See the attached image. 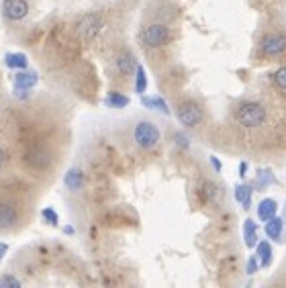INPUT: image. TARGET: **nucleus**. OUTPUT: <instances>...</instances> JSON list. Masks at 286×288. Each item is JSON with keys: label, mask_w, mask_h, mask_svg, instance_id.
<instances>
[{"label": "nucleus", "mask_w": 286, "mask_h": 288, "mask_svg": "<svg viewBox=\"0 0 286 288\" xmlns=\"http://www.w3.org/2000/svg\"><path fill=\"white\" fill-rule=\"evenodd\" d=\"M264 119H266V111H264V107L258 105V102H246V105H241L239 111H237V121H239V125H241V127H248V129L260 127V125L264 123Z\"/></svg>", "instance_id": "1"}, {"label": "nucleus", "mask_w": 286, "mask_h": 288, "mask_svg": "<svg viewBox=\"0 0 286 288\" xmlns=\"http://www.w3.org/2000/svg\"><path fill=\"white\" fill-rule=\"evenodd\" d=\"M133 139L141 149H153L159 143V129L149 121H141L133 131Z\"/></svg>", "instance_id": "2"}, {"label": "nucleus", "mask_w": 286, "mask_h": 288, "mask_svg": "<svg viewBox=\"0 0 286 288\" xmlns=\"http://www.w3.org/2000/svg\"><path fill=\"white\" fill-rule=\"evenodd\" d=\"M100 27H103V18H100L98 14H94V12H88V14H84V16L80 18V23H78V27H76V33H78V37H80L84 43H90V41L98 35Z\"/></svg>", "instance_id": "3"}, {"label": "nucleus", "mask_w": 286, "mask_h": 288, "mask_svg": "<svg viewBox=\"0 0 286 288\" xmlns=\"http://www.w3.org/2000/svg\"><path fill=\"white\" fill-rule=\"evenodd\" d=\"M176 117H178L180 125H184V127H196L200 123V119H202V111H200V107L196 102H184V105L178 107Z\"/></svg>", "instance_id": "4"}, {"label": "nucleus", "mask_w": 286, "mask_h": 288, "mask_svg": "<svg viewBox=\"0 0 286 288\" xmlns=\"http://www.w3.org/2000/svg\"><path fill=\"white\" fill-rule=\"evenodd\" d=\"M143 43L147 47H161L168 43L170 39V31L166 25H149L145 31H143Z\"/></svg>", "instance_id": "5"}, {"label": "nucleus", "mask_w": 286, "mask_h": 288, "mask_svg": "<svg viewBox=\"0 0 286 288\" xmlns=\"http://www.w3.org/2000/svg\"><path fill=\"white\" fill-rule=\"evenodd\" d=\"M2 14L8 20H21L29 14V4H27V0H4Z\"/></svg>", "instance_id": "6"}, {"label": "nucleus", "mask_w": 286, "mask_h": 288, "mask_svg": "<svg viewBox=\"0 0 286 288\" xmlns=\"http://www.w3.org/2000/svg\"><path fill=\"white\" fill-rule=\"evenodd\" d=\"M286 49V37L274 33V35H268L264 41H262V51L266 55H278Z\"/></svg>", "instance_id": "7"}, {"label": "nucleus", "mask_w": 286, "mask_h": 288, "mask_svg": "<svg viewBox=\"0 0 286 288\" xmlns=\"http://www.w3.org/2000/svg\"><path fill=\"white\" fill-rule=\"evenodd\" d=\"M117 70L123 74V76H131L135 70H137V59L131 51H123L119 53L117 57Z\"/></svg>", "instance_id": "8"}, {"label": "nucleus", "mask_w": 286, "mask_h": 288, "mask_svg": "<svg viewBox=\"0 0 286 288\" xmlns=\"http://www.w3.org/2000/svg\"><path fill=\"white\" fill-rule=\"evenodd\" d=\"M37 82H39V76L35 72L16 70V76H14V88L16 90H31Z\"/></svg>", "instance_id": "9"}, {"label": "nucleus", "mask_w": 286, "mask_h": 288, "mask_svg": "<svg viewBox=\"0 0 286 288\" xmlns=\"http://www.w3.org/2000/svg\"><path fill=\"white\" fill-rule=\"evenodd\" d=\"M282 229H284V219L280 217H272L266 221V235L272 241H282Z\"/></svg>", "instance_id": "10"}, {"label": "nucleus", "mask_w": 286, "mask_h": 288, "mask_svg": "<svg viewBox=\"0 0 286 288\" xmlns=\"http://www.w3.org/2000/svg\"><path fill=\"white\" fill-rule=\"evenodd\" d=\"M64 184H66L68 190L78 192V190L82 188V184H84V174H82V170H78V168L68 170V174L64 176Z\"/></svg>", "instance_id": "11"}, {"label": "nucleus", "mask_w": 286, "mask_h": 288, "mask_svg": "<svg viewBox=\"0 0 286 288\" xmlns=\"http://www.w3.org/2000/svg\"><path fill=\"white\" fill-rule=\"evenodd\" d=\"M16 221H18V215H16L14 207L0 202V229H10Z\"/></svg>", "instance_id": "12"}, {"label": "nucleus", "mask_w": 286, "mask_h": 288, "mask_svg": "<svg viewBox=\"0 0 286 288\" xmlns=\"http://www.w3.org/2000/svg\"><path fill=\"white\" fill-rule=\"evenodd\" d=\"M49 159H51L49 153H47L45 149H39V147L27 153V161H29L33 168H45V166L49 163Z\"/></svg>", "instance_id": "13"}, {"label": "nucleus", "mask_w": 286, "mask_h": 288, "mask_svg": "<svg viewBox=\"0 0 286 288\" xmlns=\"http://www.w3.org/2000/svg\"><path fill=\"white\" fill-rule=\"evenodd\" d=\"M276 211H278L276 200H274V198H264V200L260 202V207H258V217L266 223L268 219H272V217L276 215Z\"/></svg>", "instance_id": "14"}, {"label": "nucleus", "mask_w": 286, "mask_h": 288, "mask_svg": "<svg viewBox=\"0 0 286 288\" xmlns=\"http://www.w3.org/2000/svg\"><path fill=\"white\" fill-rule=\"evenodd\" d=\"M243 241H246V245H248L250 250L258 245V225H256L252 219H248V221L243 223Z\"/></svg>", "instance_id": "15"}, {"label": "nucleus", "mask_w": 286, "mask_h": 288, "mask_svg": "<svg viewBox=\"0 0 286 288\" xmlns=\"http://www.w3.org/2000/svg\"><path fill=\"white\" fill-rule=\"evenodd\" d=\"M4 64H6L8 68H12V70H27L29 59H27L25 53L16 51V53H6V55H4Z\"/></svg>", "instance_id": "16"}, {"label": "nucleus", "mask_w": 286, "mask_h": 288, "mask_svg": "<svg viewBox=\"0 0 286 288\" xmlns=\"http://www.w3.org/2000/svg\"><path fill=\"white\" fill-rule=\"evenodd\" d=\"M141 105L151 109V111H159L161 115H170V109H168V105H166V100L161 96H143Z\"/></svg>", "instance_id": "17"}, {"label": "nucleus", "mask_w": 286, "mask_h": 288, "mask_svg": "<svg viewBox=\"0 0 286 288\" xmlns=\"http://www.w3.org/2000/svg\"><path fill=\"white\" fill-rule=\"evenodd\" d=\"M235 200H237L243 209H250V207H252V186H248V184L235 186Z\"/></svg>", "instance_id": "18"}, {"label": "nucleus", "mask_w": 286, "mask_h": 288, "mask_svg": "<svg viewBox=\"0 0 286 288\" xmlns=\"http://www.w3.org/2000/svg\"><path fill=\"white\" fill-rule=\"evenodd\" d=\"M105 105H107L109 109H125V107L129 105V98H127L125 94H121V92H111V94L105 98Z\"/></svg>", "instance_id": "19"}, {"label": "nucleus", "mask_w": 286, "mask_h": 288, "mask_svg": "<svg viewBox=\"0 0 286 288\" xmlns=\"http://www.w3.org/2000/svg\"><path fill=\"white\" fill-rule=\"evenodd\" d=\"M256 248H258V254L256 256H258L260 264L262 266H270L272 264V245L268 241H260Z\"/></svg>", "instance_id": "20"}, {"label": "nucleus", "mask_w": 286, "mask_h": 288, "mask_svg": "<svg viewBox=\"0 0 286 288\" xmlns=\"http://www.w3.org/2000/svg\"><path fill=\"white\" fill-rule=\"evenodd\" d=\"M147 90V76H145V68L141 64H137V70H135V92L143 94Z\"/></svg>", "instance_id": "21"}, {"label": "nucleus", "mask_w": 286, "mask_h": 288, "mask_svg": "<svg viewBox=\"0 0 286 288\" xmlns=\"http://www.w3.org/2000/svg\"><path fill=\"white\" fill-rule=\"evenodd\" d=\"M274 182H276V178H274V174L270 170H260L256 174V186L258 188H266V186H270Z\"/></svg>", "instance_id": "22"}, {"label": "nucleus", "mask_w": 286, "mask_h": 288, "mask_svg": "<svg viewBox=\"0 0 286 288\" xmlns=\"http://www.w3.org/2000/svg\"><path fill=\"white\" fill-rule=\"evenodd\" d=\"M41 217H43L51 227H57V223H59V217H57V213H55L53 209H43V211H41Z\"/></svg>", "instance_id": "23"}, {"label": "nucleus", "mask_w": 286, "mask_h": 288, "mask_svg": "<svg viewBox=\"0 0 286 288\" xmlns=\"http://www.w3.org/2000/svg\"><path fill=\"white\" fill-rule=\"evenodd\" d=\"M18 286H21L18 278H14V276H10V274H6V276L0 278V288H18Z\"/></svg>", "instance_id": "24"}, {"label": "nucleus", "mask_w": 286, "mask_h": 288, "mask_svg": "<svg viewBox=\"0 0 286 288\" xmlns=\"http://www.w3.org/2000/svg\"><path fill=\"white\" fill-rule=\"evenodd\" d=\"M274 82H276L282 90H286V66L284 68H280V70L274 74Z\"/></svg>", "instance_id": "25"}, {"label": "nucleus", "mask_w": 286, "mask_h": 288, "mask_svg": "<svg viewBox=\"0 0 286 288\" xmlns=\"http://www.w3.org/2000/svg\"><path fill=\"white\" fill-rule=\"evenodd\" d=\"M258 266H260V260H258V256H252L250 260H248V266H246V272L252 276V274H256V270H258Z\"/></svg>", "instance_id": "26"}, {"label": "nucleus", "mask_w": 286, "mask_h": 288, "mask_svg": "<svg viewBox=\"0 0 286 288\" xmlns=\"http://www.w3.org/2000/svg\"><path fill=\"white\" fill-rule=\"evenodd\" d=\"M176 145H178V147H182V149H186V147H188V137H186V135H182V133H176Z\"/></svg>", "instance_id": "27"}, {"label": "nucleus", "mask_w": 286, "mask_h": 288, "mask_svg": "<svg viewBox=\"0 0 286 288\" xmlns=\"http://www.w3.org/2000/svg\"><path fill=\"white\" fill-rule=\"evenodd\" d=\"M246 172H248V163L243 161V163L239 166V176H241V178H246Z\"/></svg>", "instance_id": "28"}, {"label": "nucleus", "mask_w": 286, "mask_h": 288, "mask_svg": "<svg viewBox=\"0 0 286 288\" xmlns=\"http://www.w3.org/2000/svg\"><path fill=\"white\" fill-rule=\"evenodd\" d=\"M6 252H8V245L6 243H0V260L6 256Z\"/></svg>", "instance_id": "29"}, {"label": "nucleus", "mask_w": 286, "mask_h": 288, "mask_svg": "<svg viewBox=\"0 0 286 288\" xmlns=\"http://www.w3.org/2000/svg\"><path fill=\"white\" fill-rule=\"evenodd\" d=\"M211 163H213V168H215V170H221V161H219L217 157H211Z\"/></svg>", "instance_id": "30"}, {"label": "nucleus", "mask_w": 286, "mask_h": 288, "mask_svg": "<svg viewBox=\"0 0 286 288\" xmlns=\"http://www.w3.org/2000/svg\"><path fill=\"white\" fill-rule=\"evenodd\" d=\"M6 163V153H4V149H0V168Z\"/></svg>", "instance_id": "31"}, {"label": "nucleus", "mask_w": 286, "mask_h": 288, "mask_svg": "<svg viewBox=\"0 0 286 288\" xmlns=\"http://www.w3.org/2000/svg\"><path fill=\"white\" fill-rule=\"evenodd\" d=\"M282 219H284V223H286V202H284V217H282Z\"/></svg>", "instance_id": "32"}]
</instances>
